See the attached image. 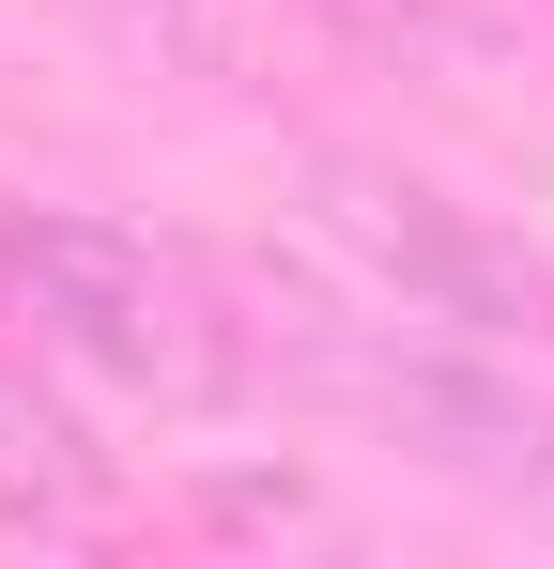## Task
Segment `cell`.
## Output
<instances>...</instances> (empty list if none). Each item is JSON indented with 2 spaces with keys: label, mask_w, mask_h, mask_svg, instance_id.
<instances>
[{
  "label": "cell",
  "mask_w": 554,
  "mask_h": 569,
  "mask_svg": "<svg viewBox=\"0 0 554 569\" xmlns=\"http://www.w3.org/2000/svg\"><path fill=\"white\" fill-rule=\"evenodd\" d=\"M308 186H324V200H308L324 247H339L400 323H447V339H493V355L540 339V355H554V262L524 247V231H493L477 200L416 186V170H369V154H324Z\"/></svg>",
  "instance_id": "3"
},
{
  "label": "cell",
  "mask_w": 554,
  "mask_h": 569,
  "mask_svg": "<svg viewBox=\"0 0 554 569\" xmlns=\"http://www.w3.org/2000/svg\"><path fill=\"white\" fill-rule=\"evenodd\" d=\"M339 16H355V31H447L462 0H339Z\"/></svg>",
  "instance_id": "5"
},
{
  "label": "cell",
  "mask_w": 554,
  "mask_h": 569,
  "mask_svg": "<svg viewBox=\"0 0 554 569\" xmlns=\"http://www.w3.org/2000/svg\"><path fill=\"white\" fill-rule=\"evenodd\" d=\"M31 323V292H16V200H0V339Z\"/></svg>",
  "instance_id": "6"
},
{
  "label": "cell",
  "mask_w": 554,
  "mask_h": 569,
  "mask_svg": "<svg viewBox=\"0 0 554 569\" xmlns=\"http://www.w3.org/2000/svg\"><path fill=\"white\" fill-rule=\"evenodd\" d=\"M92 492H108V477H92V447H78V431H62L16 370H0V523H78Z\"/></svg>",
  "instance_id": "4"
},
{
  "label": "cell",
  "mask_w": 554,
  "mask_h": 569,
  "mask_svg": "<svg viewBox=\"0 0 554 569\" xmlns=\"http://www.w3.org/2000/svg\"><path fill=\"white\" fill-rule=\"evenodd\" d=\"M293 385H324L339 416H369V431H400L416 462H447L462 492H493V508H524L554 539V400L493 339H400V323H339V308H277V323H247Z\"/></svg>",
  "instance_id": "2"
},
{
  "label": "cell",
  "mask_w": 554,
  "mask_h": 569,
  "mask_svg": "<svg viewBox=\"0 0 554 569\" xmlns=\"http://www.w3.org/2000/svg\"><path fill=\"white\" fill-rule=\"evenodd\" d=\"M16 292H31V339L47 355H78L92 385H123L155 416H216V400H247V370H263L231 278L200 247L123 231V216H31L16 200Z\"/></svg>",
  "instance_id": "1"
}]
</instances>
